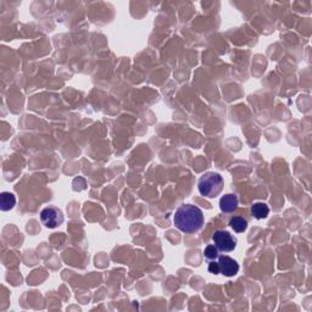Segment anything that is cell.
<instances>
[{
  "instance_id": "obj_1",
  "label": "cell",
  "mask_w": 312,
  "mask_h": 312,
  "mask_svg": "<svg viewBox=\"0 0 312 312\" xmlns=\"http://www.w3.org/2000/svg\"><path fill=\"white\" fill-rule=\"evenodd\" d=\"M204 214L195 205L183 204L176 210L173 216L175 226L181 232L191 234L200 231L204 226Z\"/></svg>"
},
{
  "instance_id": "obj_2",
  "label": "cell",
  "mask_w": 312,
  "mask_h": 312,
  "mask_svg": "<svg viewBox=\"0 0 312 312\" xmlns=\"http://www.w3.org/2000/svg\"><path fill=\"white\" fill-rule=\"evenodd\" d=\"M223 178L220 173L216 172H207L205 175L200 177L199 182H197V189L199 193L205 197H216L217 195L221 194L223 191Z\"/></svg>"
},
{
  "instance_id": "obj_3",
  "label": "cell",
  "mask_w": 312,
  "mask_h": 312,
  "mask_svg": "<svg viewBox=\"0 0 312 312\" xmlns=\"http://www.w3.org/2000/svg\"><path fill=\"white\" fill-rule=\"evenodd\" d=\"M212 241H214L217 250L222 251V253H231L236 248V244H238L235 236L227 231L222 230L216 231L212 235Z\"/></svg>"
},
{
  "instance_id": "obj_4",
  "label": "cell",
  "mask_w": 312,
  "mask_h": 312,
  "mask_svg": "<svg viewBox=\"0 0 312 312\" xmlns=\"http://www.w3.org/2000/svg\"><path fill=\"white\" fill-rule=\"evenodd\" d=\"M40 221L46 228L53 230V228H56L60 225H62V222H64V214H62V211L59 207L48 206L41 210Z\"/></svg>"
},
{
  "instance_id": "obj_5",
  "label": "cell",
  "mask_w": 312,
  "mask_h": 312,
  "mask_svg": "<svg viewBox=\"0 0 312 312\" xmlns=\"http://www.w3.org/2000/svg\"><path fill=\"white\" fill-rule=\"evenodd\" d=\"M218 266H220V273L226 277H233L239 272V265L235 260L227 255L218 256Z\"/></svg>"
},
{
  "instance_id": "obj_6",
  "label": "cell",
  "mask_w": 312,
  "mask_h": 312,
  "mask_svg": "<svg viewBox=\"0 0 312 312\" xmlns=\"http://www.w3.org/2000/svg\"><path fill=\"white\" fill-rule=\"evenodd\" d=\"M239 200L238 196L234 194H226L221 197L220 200V209L221 211L226 212V214H232L238 209Z\"/></svg>"
},
{
  "instance_id": "obj_7",
  "label": "cell",
  "mask_w": 312,
  "mask_h": 312,
  "mask_svg": "<svg viewBox=\"0 0 312 312\" xmlns=\"http://www.w3.org/2000/svg\"><path fill=\"white\" fill-rule=\"evenodd\" d=\"M16 205V197L12 193L9 192H4L0 195V209L2 211H10V210L14 209V206Z\"/></svg>"
},
{
  "instance_id": "obj_8",
  "label": "cell",
  "mask_w": 312,
  "mask_h": 312,
  "mask_svg": "<svg viewBox=\"0 0 312 312\" xmlns=\"http://www.w3.org/2000/svg\"><path fill=\"white\" fill-rule=\"evenodd\" d=\"M270 214V207L265 202H256L251 206V215L256 220H264Z\"/></svg>"
},
{
  "instance_id": "obj_9",
  "label": "cell",
  "mask_w": 312,
  "mask_h": 312,
  "mask_svg": "<svg viewBox=\"0 0 312 312\" xmlns=\"http://www.w3.org/2000/svg\"><path fill=\"white\" fill-rule=\"evenodd\" d=\"M230 226L233 228L234 232L243 233L248 228V221L245 218L240 217V216H234L233 218H231Z\"/></svg>"
},
{
  "instance_id": "obj_10",
  "label": "cell",
  "mask_w": 312,
  "mask_h": 312,
  "mask_svg": "<svg viewBox=\"0 0 312 312\" xmlns=\"http://www.w3.org/2000/svg\"><path fill=\"white\" fill-rule=\"evenodd\" d=\"M204 256H205V259L211 260V261H212V260L217 259V257L220 256V255H218L217 248H216L215 245H212V244H210V245H207L206 248H205Z\"/></svg>"
},
{
  "instance_id": "obj_11",
  "label": "cell",
  "mask_w": 312,
  "mask_h": 312,
  "mask_svg": "<svg viewBox=\"0 0 312 312\" xmlns=\"http://www.w3.org/2000/svg\"><path fill=\"white\" fill-rule=\"evenodd\" d=\"M209 272L212 274H220V266H218V262L211 261L209 265Z\"/></svg>"
}]
</instances>
